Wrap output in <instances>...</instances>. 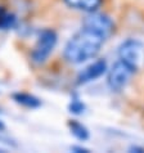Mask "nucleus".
Listing matches in <instances>:
<instances>
[{
    "mask_svg": "<svg viewBox=\"0 0 144 153\" xmlns=\"http://www.w3.org/2000/svg\"><path fill=\"white\" fill-rule=\"evenodd\" d=\"M107 39L96 30L85 26L75 33L63 50V57L71 65H81L95 58Z\"/></svg>",
    "mask_w": 144,
    "mask_h": 153,
    "instance_id": "nucleus-1",
    "label": "nucleus"
},
{
    "mask_svg": "<svg viewBox=\"0 0 144 153\" xmlns=\"http://www.w3.org/2000/svg\"><path fill=\"white\" fill-rule=\"evenodd\" d=\"M57 41H58V35L54 30L52 28L43 30L39 33L37 40L31 50V61L35 65L45 63L50 57V54L53 53V50L57 45Z\"/></svg>",
    "mask_w": 144,
    "mask_h": 153,
    "instance_id": "nucleus-2",
    "label": "nucleus"
},
{
    "mask_svg": "<svg viewBox=\"0 0 144 153\" xmlns=\"http://www.w3.org/2000/svg\"><path fill=\"white\" fill-rule=\"evenodd\" d=\"M137 70L138 68L124 62L122 59L116 61L111 68L107 70V84L109 89L116 93L124 90Z\"/></svg>",
    "mask_w": 144,
    "mask_h": 153,
    "instance_id": "nucleus-3",
    "label": "nucleus"
},
{
    "mask_svg": "<svg viewBox=\"0 0 144 153\" xmlns=\"http://www.w3.org/2000/svg\"><path fill=\"white\" fill-rule=\"evenodd\" d=\"M143 54V44L137 39H128L121 42L118 46V59H122L124 62L129 63L135 68H138V65L142 59Z\"/></svg>",
    "mask_w": 144,
    "mask_h": 153,
    "instance_id": "nucleus-4",
    "label": "nucleus"
},
{
    "mask_svg": "<svg viewBox=\"0 0 144 153\" xmlns=\"http://www.w3.org/2000/svg\"><path fill=\"white\" fill-rule=\"evenodd\" d=\"M82 25L96 30V31L100 32L107 40L113 35V32H115V23H113V21L111 19V17H108L107 14L93 12V13H90V16H88L86 18L84 19Z\"/></svg>",
    "mask_w": 144,
    "mask_h": 153,
    "instance_id": "nucleus-5",
    "label": "nucleus"
},
{
    "mask_svg": "<svg viewBox=\"0 0 144 153\" xmlns=\"http://www.w3.org/2000/svg\"><path fill=\"white\" fill-rule=\"evenodd\" d=\"M107 62L104 59H98V61L90 63L89 66H86L82 71L79 72L76 82L77 85H84L91 81H95L96 79L102 77L105 72H107Z\"/></svg>",
    "mask_w": 144,
    "mask_h": 153,
    "instance_id": "nucleus-6",
    "label": "nucleus"
},
{
    "mask_svg": "<svg viewBox=\"0 0 144 153\" xmlns=\"http://www.w3.org/2000/svg\"><path fill=\"white\" fill-rule=\"evenodd\" d=\"M72 9L82 10L86 13H93L99 9L103 0H63Z\"/></svg>",
    "mask_w": 144,
    "mask_h": 153,
    "instance_id": "nucleus-7",
    "label": "nucleus"
},
{
    "mask_svg": "<svg viewBox=\"0 0 144 153\" xmlns=\"http://www.w3.org/2000/svg\"><path fill=\"white\" fill-rule=\"evenodd\" d=\"M13 100L17 104L22 105L24 108H30V109H35L39 108L41 105V100L37 97L28 94V93H14L13 94Z\"/></svg>",
    "mask_w": 144,
    "mask_h": 153,
    "instance_id": "nucleus-8",
    "label": "nucleus"
},
{
    "mask_svg": "<svg viewBox=\"0 0 144 153\" xmlns=\"http://www.w3.org/2000/svg\"><path fill=\"white\" fill-rule=\"evenodd\" d=\"M68 127L71 130V134L73 135L76 139L81 140V142H85V140L89 139V130L81 122H79L76 120H71V121H68Z\"/></svg>",
    "mask_w": 144,
    "mask_h": 153,
    "instance_id": "nucleus-9",
    "label": "nucleus"
},
{
    "mask_svg": "<svg viewBox=\"0 0 144 153\" xmlns=\"http://www.w3.org/2000/svg\"><path fill=\"white\" fill-rule=\"evenodd\" d=\"M16 25V16L9 13L4 7H0V30L10 28Z\"/></svg>",
    "mask_w": 144,
    "mask_h": 153,
    "instance_id": "nucleus-10",
    "label": "nucleus"
},
{
    "mask_svg": "<svg viewBox=\"0 0 144 153\" xmlns=\"http://www.w3.org/2000/svg\"><path fill=\"white\" fill-rule=\"evenodd\" d=\"M68 109H70V112L73 114H81L85 111V104H84V102L80 100L79 98H73L68 104Z\"/></svg>",
    "mask_w": 144,
    "mask_h": 153,
    "instance_id": "nucleus-11",
    "label": "nucleus"
},
{
    "mask_svg": "<svg viewBox=\"0 0 144 153\" xmlns=\"http://www.w3.org/2000/svg\"><path fill=\"white\" fill-rule=\"evenodd\" d=\"M71 149L75 151V152H79V153H81V152H89L86 148H82V147H72Z\"/></svg>",
    "mask_w": 144,
    "mask_h": 153,
    "instance_id": "nucleus-12",
    "label": "nucleus"
},
{
    "mask_svg": "<svg viewBox=\"0 0 144 153\" xmlns=\"http://www.w3.org/2000/svg\"><path fill=\"white\" fill-rule=\"evenodd\" d=\"M4 131H5V125L3 121H0V133H4Z\"/></svg>",
    "mask_w": 144,
    "mask_h": 153,
    "instance_id": "nucleus-13",
    "label": "nucleus"
},
{
    "mask_svg": "<svg viewBox=\"0 0 144 153\" xmlns=\"http://www.w3.org/2000/svg\"><path fill=\"white\" fill-rule=\"evenodd\" d=\"M0 152H1V151H0Z\"/></svg>",
    "mask_w": 144,
    "mask_h": 153,
    "instance_id": "nucleus-14",
    "label": "nucleus"
}]
</instances>
